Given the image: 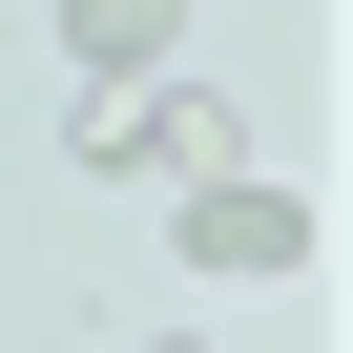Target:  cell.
<instances>
[{
	"label": "cell",
	"mask_w": 353,
	"mask_h": 353,
	"mask_svg": "<svg viewBox=\"0 0 353 353\" xmlns=\"http://www.w3.org/2000/svg\"><path fill=\"white\" fill-rule=\"evenodd\" d=\"M83 166H104V188H208V166H250V125H229L208 83L125 63V83H83Z\"/></svg>",
	"instance_id": "1"
},
{
	"label": "cell",
	"mask_w": 353,
	"mask_h": 353,
	"mask_svg": "<svg viewBox=\"0 0 353 353\" xmlns=\"http://www.w3.org/2000/svg\"><path fill=\"white\" fill-rule=\"evenodd\" d=\"M188 270L208 291H291L312 270V208L270 188V166H208V188H188Z\"/></svg>",
	"instance_id": "2"
},
{
	"label": "cell",
	"mask_w": 353,
	"mask_h": 353,
	"mask_svg": "<svg viewBox=\"0 0 353 353\" xmlns=\"http://www.w3.org/2000/svg\"><path fill=\"white\" fill-rule=\"evenodd\" d=\"M166 42H188V0H63V63H83V83H125V63H166Z\"/></svg>",
	"instance_id": "3"
}]
</instances>
